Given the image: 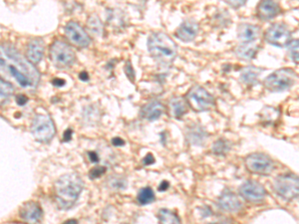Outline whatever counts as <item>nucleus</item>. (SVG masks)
<instances>
[{
    "instance_id": "f3484780",
    "label": "nucleus",
    "mask_w": 299,
    "mask_h": 224,
    "mask_svg": "<svg viewBox=\"0 0 299 224\" xmlns=\"http://www.w3.org/2000/svg\"><path fill=\"white\" fill-rule=\"evenodd\" d=\"M44 42L40 38L32 39L27 48V59L33 64H38L44 55Z\"/></svg>"
},
{
    "instance_id": "e433bc0d",
    "label": "nucleus",
    "mask_w": 299,
    "mask_h": 224,
    "mask_svg": "<svg viewBox=\"0 0 299 224\" xmlns=\"http://www.w3.org/2000/svg\"><path fill=\"white\" fill-rule=\"evenodd\" d=\"M52 84L53 86L55 87H62L65 85V81L63 79H59V78H55L53 81H52Z\"/></svg>"
},
{
    "instance_id": "7ed1b4c3",
    "label": "nucleus",
    "mask_w": 299,
    "mask_h": 224,
    "mask_svg": "<svg viewBox=\"0 0 299 224\" xmlns=\"http://www.w3.org/2000/svg\"><path fill=\"white\" fill-rule=\"evenodd\" d=\"M1 53L11 61L9 64L15 67L19 72L23 73L31 81L34 88L37 87L40 81V74L28 59H25L13 46L9 44L1 46Z\"/></svg>"
},
{
    "instance_id": "ea45409f",
    "label": "nucleus",
    "mask_w": 299,
    "mask_h": 224,
    "mask_svg": "<svg viewBox=\"0 0 299 224\" xmlns=\"http://www.w3.org/2000/svg\"><path fill=\"white\" fill-rule=\"evenodd\" d=\"M168 187H169V182L168 181H162L160 186H159V190L163 191V190H166Z\"/></svg>"
},
{
    "instance_id": "79ce46f5",
    "label": "nucleus",
    "mask_w": 299,
    "mask_h": 224,
    "mask_svg": "<svg viewBox=\"0 0 299 224\" xmlns=\"http://www.w3.org/2000/svg\"><path fill=\"white\" fill-rule=\"evenodd\" d=\"M77 220H74V219H71V220H68L66 222H64L63 224H77Z\"/></svg>"
},
{
    "instance_id": "20e7f679",
    "label": "nucleus",
    "mask_w": 299,
    "mask_h": 224,
    "mask_svg": "<svg viewBox=\"0 0 299 224\" xmlns=\"http://www.w3.org/2000/svg\"><path fill=\"white\" fill-rule=\"evenodd\" d=\"M296 80V74L292 69L283 68L276 70L263 81L265 89L270 92H282L291 88Z\"/></svg>"
},
{
    "instance_id": "f704fd0d",
    "label": "nucleus",
    "mask_w": 299,
    "mask_h": 224,
    "mask_svg": "<svg viewBox=\"0 0 299 224\" xmlns=\"http://www.w3.org/2000/svg\"><path fill=\"white\" fill-rule=\"evenodd\" d=\"M112 144L115 146V147H122V146H124L125 145V141L124 140H122L121 138H114L113 140H112Z\"/></svg>"
},
{
    "instance_id": "0eeeda50",
    "label": "nucleus",
    "mask_w": 299,
    "mask_h": 224,
    "mask_svg": "<svg viewBox=\"0 0 299 224\" xmlns=\"http://www.w3.org/2000/svg\"><path fill=\"white\" fill-rule=\"evenodd\" d=\"M273 189L281 198L291 200L299 195V177L292 173L279 175L273 181Z\"/></svg>"
},
{
    "instance_id": "c756f323",
    "label": "nucleus",
    "mask_w": 299,
    "mask_h": 224,
    "mask_svg": "<svg viewBox=\"0 0 299 224\" xmlns=\"http://www.w3.org/2000/svg\"><path fill=\"white\" fill-rule=\"evenodd\" d=\"M106 172V168L104 166H96L94 168H92L89 172V175H90V178H98L100 177L101 175H103L104 173Z\"/></svg>"
},
{
    "instance_id": "2eb2a0df",
    "label": "nucleus",
    "mask_w": 299,
    "mask_h": 224,
    "mask_svg": "<svg viewBox=\"0 0 299 224\" xmlns=\"http://www.w3.org/2000/svg\"><path fill=\"white\" fill-rule=\"evenodd\" d=\"M165 108L163 104L158 100H153L147 103L141 110V116L145 120L154 122L158 120L164 113Z\"/></svg>"
},
{
    "instance_id": "412c9836",
    "label": "nucleus",
    "mask_w": 299,
    "mask_h": 224,
    "mask_svg": "<svg viewBox=\"0 0 299 224\" xmlns=\"http://www.w3.org/2000/svg\"><path fill=\"white\" fill-rule=\"evenodd\" d=\"M170 105V111H171V115L174 118H182L188 110V103L186 100H184L183 98L180 97H174L170 100L169 102Z\"/></svg>"
},
{
    "instance_id": "f03ea898",
    "label": "nucleus",
    "mask_w": 299,
    "mask_h": 224,
    "mask_svg": "<svg viewBox=\"0 0 299 224\" xmlns=\"http://www.w3.org/2000/svg\"><path fill=\"white\" fill-rule=\"evenodd\" d=\"M148 50L162 66H170L177 57L178 46L165 32H153L148 38Z\"/></svg>"
},
{
    "instance_id": "9b49d317",
    "label": "nucleus",
    "mask_w": 299,
    "mask_h": 224,
    "mask_svg": "<svg viewBox=\"0 0 299 224\" xmlns=\"http://www.w3.org/2000/svg\"><path fill=\"white\" fill-rule=\"evenodd\" d=\"M264 39L271 45L284 47L290 43L291 32L284 24L275 23L265 31Z\"/></svg>"
},
{
    "instance_id": "cd10ccee",
    "label": "nucleus",
    "mask_w": 299,
    "mask_h": 224,
    "mask_svg": "<svg viewBox=\"0 0 299 224\" xmlns=\"http://www.w3.org/2000/svg\"><path fill=\"white\" fill-rule=\"evenodd\" d=\"M87 27L91 32H93L96 35H101L103 32V24L96 15L90 16L87 22Z\"/></svg>"
},
{
    "instance_id": "a878e982",
    "label": "nucleus",
    "mask_w": 299,
    "mask_h": 224,
    "mask_svg": "<svg viewBox=\"0 0 299 224\" xmlns=\"http://www.w3.org/2000/svg\"><path fill=\"white\" fill-rule=\"evenodd\" d=\"M230 148H231V145L228 141L221 139V140H218L217 142H215L212 149L215 154L224 155L230 150Z\"/></svg>"
},
{
    "instance_id": "9d476101",
    "label": "nucleus",
    "mask_w": 299,
    "mask_h": 224,
    "mask_svg": "<svg viewBox=\"0 0 299 224\" xmlns=\"http://www.w3.org/2000/svg\"><path fill=\"white\" fill-rule=\"evenodd\" d=\"M64 33L69 42L78 48H87L91 44L89 34L75 21H69L66 24Z\"/></svg>"
},
{
    "instance_id": "423d86ee",
    "label": "nucleus",
    "mask_w": 299,
    "mask_h": 224,
    "mask_svg": "<svg viewBox=\"0 0 299 224\" xmlns=\"http://www.w3.org/2000/svg\"><path fill=\"white\" fill-rule=\"evenodd\" d=\"M31 133L37 142H50L56 134L55 125L51 117L46 114L35 115L31 125Z\"/></svg>"
},
{
    "instance_id": "a19ab883",
    "label": "nucleus",
    "mask_w": 299,
    "mask_h": 224,
    "mask_svg": "<svg viewBox=\"0 0 299 224\" xmlns=\"http://www.w3.org/2000/svg\"><path fill=\"white\" fill-rule=\"evenodd\" d=\"M79 78L82 80V81H88L89 80V75L87 72H81L80 75H79Z\"/></svg>"
},
{
    "instance_id": "a211bd4d",
    "label": "nucleus",
    "mask_w": 299,
    "mask_h": 224,
    "mask_svg": "<svg viewBox=\"0 0 299 224\" xmlns=\"http://www.w3.org/2000/svg\"><path fill=\"white\" fill-rule=\"evenodd\" d=\"M280 12V6L274 1H262L257 5V16L262 20H270Z\"/></svg>"
},
{
    "instance_id": "f8f14e48",
    "label": "nucleus",
    "mask_w": 299,
    "mask_h": 224,
    "mask_svg": "<svg viewBox=\"0 0 299 224\" xmlns=\"http://www.w3.org/2000/svg\"><path fill=\"white\" fill-rule=\"evenodd\" d=\"M239 194L245 200L252 203L262 202L266 196L265 188L255 180H247L239 187Z\"/></svg>"
},
{
    "instance_id": "6ab92c4d",
    "label": "nucleus",
    "mask_w": 299,
    "mask_h": 224,
    "mask_svg": "<svg viewBox=\"0 0 299 224\" xmlns=\"http://www.w3.org/2000/svg\"><path fill=\"white\" fill-rule=\"evenodd\" d=\"M238 38L241 41V43L249 44L253 43L259 36L260 29L259 27L253 25V24H240L238 27Z\"/></svg>"
},
{
    "instance_id": "4468645a",
    "label": "nucleus",
    "mask_w": 299,
    "mask_h": 224,
    "mask_svg": "<svg viewBox=\"0 0 299 224\" xmlns=\"http://www.w3.org/2000/svg\"><path fill=\"white\" fill-rule=\"evenodd\" d=\"M199 24L194 20L184 21L176 31V36L184 42H192L199 33Z\"/></svg>"
},
{
    "instance_id": "5701e85b",
    "label": "nucleus",
    "mask_w": 299,
    "mask_h": 224,
    "mask_svg": "<svg viewBox=\"0 0 299 224\" xmlns=\"http://www.w3.org/2000/svg\"><path fill=\"white\" fill-rule=\"evenodd\" d=\"M236 55L243 60H251L257 53V46L253 43L244 44L241 43L235 50Z\"/></svg>"
},
{
    "instance_id": "58836bf2",
    "label": "nucleus",
    "mask_w": 299,
    "mask_h": 224,
    "mask_svg": "<svg viewBox=\"0 0 299 224\" xmlns=\"http://www.w3.org/2000/svg\"><path fill=\"white\" fill-rule=\"evenodd\" d=\"M72 130L71 129H68L67 131H65V133H64V138H63V140H64V142H68V141H70L71 140V137H72Z\"/></svg>"
},
{
    "instance_id": "393cba45",
    "label": "nucleus",
    "mask_w": 299,
    "mask_h": 224,
    "mask_svg": "<svg viewBox=\"0 0 299 224\" xmlns=\"http://www.w3.org/2000/svg\"><path fill=\"white\" fill-rule=\"evenodd\" d=\"M137 199L140 204L146 205V204H150L153 201H155L156 195H155L154 190L151 187H143L142 189H140Z\"/></svg>"
},
{
    "instance_id": "1a4fd4ad",
    "label": "nucleus",
    "mask_w": 299,
    "mask_h": 224,
    "mask_svg": "<svg viewBox=\"0 0 299 224\" xmlns=\"http://www.w3.org/2000/svg\"><path fill=\"white\" fill-rule=\"evenodd\" d=\"M244 162L247 170L256 174L267 175L274 169V162L271 157L262 152H254L247 155Z\"/></svg>"
},
{
    "instance_id": "72a5a7b5",
    "label": "nucleus",
    "mask_w": 299,
    "mask_h": 224,
    "mask_svg": "<svg viewBox=\"0 0 299 224\" xmlns=\"http://www.w3.org/2000/svg\"><path fill=\"white\" fill-rule=\"evenodd\" d=\"M143 162H144V164H146V165L152 164V163L155 162V158H154V156H153L151 153H149V154L143 159Z\"/></svg>"
},
{
    "instance_id": "4be33fe9",
    "label": "nucleus",
    "mask_w": 299,
    "mask_h": 224,
    "mask_svg": "<svg viewBox=\"0 0 299 224\" xmlns=\"http://www.w3.org/2000/svg\"><path fill=\"white\" fill-rule=\"evenodd\" d=\"M261 71H262V69H259L254 66L245 67L240 74V80L245 85H249V86L255 85L257 83V80H258V77L260 76Z\"/></svg>"
},
{
    "instance_id": "7c9ffc66",
    "label": "nucleus",
    "mask_w": 299,
    "mask_h": 224,
    "mask_svg": "<svg viewBox=\"0 0 299 224\" xmlns=\"http://www.w3.org/2000/svg\"><path fill=\"white\" fill-rule=\"evenodd\" d=\"M124 70H125V73H126L127 77L131 80V82H134V80H135V72H134V69H133L132 64H131L130 61H127Z\"/></svg>"
},
{
    "instance_id": "c85d7f7f",
    "label": "nucleus",
    "mask_w": 299,
    "mask_h": 224,
    "mask_svg": "<svg viewBox=\"0 0 299 224\" xmlns=\"http://www.w3.org/2000/svg\"><path fill=\"white\" fill-rule=\"evenodd\" d=\"M288 55L293 62L299 64V39L293 40L288 44Z\"/></svg>"
},
{
    "instance_id": "bb28decb",
    "label": "nucleus",
    "mask_w": 299,
    "mask_h": 224,
    "mask_svg": "<svg viewBox=\"0 0 299 224\" xmlns=\"http://www.w3.org/2000/svg\"><path fill=\"white\" fill-rule=\"evenodd\" d=\"M14 93V87L7 81L0 80V94H1V102L8 100Z\"/></svg>"
},
{
    "instance_id": "4c0bfd02",
    "label": "nucleus",
    "mask_w": 299,
    "mask_h": 224,
    "mask_svg": "<svg viewBox=\"0 0 299 224\" xmlns=\"http://www.w3.org/2000/svg\"><path fill=\"white\" fill-rule=\"evenodd\" d=\"M88 154H89L90 160H91L92 162H97V161L99 160V156H98L97 152H95V151H89Z\"/></svg>"
},
{
    "instance_id": "2f4dec72",
    "label": "nucleus",
    "mask_w": 299,
    "mask_h": 224,
    "mask_svg": "<svg viewBox=\"0 0 299 224\" xmlns=\"http://www.w3.org/2000/svg\"><path fill=\"white\" fill-rule=\"evenodd\" d=\"M111 185L114 186V187H116V188H118V187L125 188L126 187V181L123 180V179H121V180L117 179L116 180V178H113V180L111 181Z\"/></svg>"
},
{
    "instance_id": "37998d69",
    "label": "nucleus",
    "mask_w": 299,
    "mask_h": 224,
    "mask_svg": "<svg viewBox=\"0 0 299 224\" xmlns=\"http://www.w3.org/2000/svg\"><path fill=\"white\" fill-rule=\"evenodd\" d=\"M211 224H217V223H211Z\"/></svg>"
},
{
    "instance_id": "39448f33",
    "label": "nucleus",
    "mask_w": 299,
    "mask_h": 224,
    "mask_svg": "<svg viewBox=\"0 0 299 224\" xmlns=\"http://www.w3.org/2000/svg\"><path fill=\"white\" fill-rule=\"evenodd\" d=\"M50 60L56 68L66 69L73 65L76 54L69 44L56 40L50 47Z\"/></svg>"
},
{
    "instance_id": "6e6552de",
    "label": "nucleus",
    "mask_w": 299,
    "mask_h": 224,
    "mask_svg": "<svg viewBox=\"0 0 299 224\" xmlns=\"http://www.w3.org/2000/svg\"><path fill=\"white\" fill-rule=\"evenodd\" d=\"M186 101L189 107L198 113L209 111L215 106V99L212 94L201 86L192 87L187 94Z\"/></svg>"
},
{
    "instance_id": "c9c22d12",
    "label": "nucleus",
    "mask_w": 299,
    "mask_h": 224,
    "mask_svg": "<svg viewBox=\"0 0 299 224\" xmlns=\"http://www.w3.org/2000/svg\"><path fill=\"white\" fill-rule=\"evenodd\" d=\"M226 4L234 7V8H238V7L244 5L245 1H235V2L234 1H226Z\"/></svg>"
},
{
    "instance_id": "aec40b11",
    "label": "nucleus",
    "mask_w": 299,
    "mask_h": 224,
    "mask_svg": "<svg viewBox=\"0 0 299 224\" xmlns=\"http://www.w3.org/2000/svg\"><path fill=\"white\" fill-rule=\"evenodd\" d=\"M188 142L193 146H204L208 139V133L200 125H193L187 132Z\"/></svg>"
},
{
    "instance_id": "b1692460",
    "label": "nucleus",
    "mask_w": 299,
    "mask_h": 224,
    "mask_svg": "<svg viewBox=\"0 0 299 224\" xmlns=\"http://www.w3.org/2000/svg\"><path fill=\"white\" fill-rule=\"evenodd\" d=\"M158 217L161 224H182L179 216L169 209H161Z\"/></svg>"
},
{
    "instance_id": "f257e3e1",
    "label": "nucleus",
    "mask_w": 299,
    "mask_h": 224,
    "mask_svg": "<svg viewBox=\"0 0 299 224\" xmlns=\"http://www.w3.org/2000/svg\"><path fill=\"white\" fill-rule=\"evenodd\" d=\"M84 188V181L77 173L71 172L60 176L54 184V195L60 209H70L77 201Z\"/></svg>"
},
{
    "instance_id": "dca6fc26",
    "label": "nucleus",
    "mask_w": 299,
    "mask_h": 224,
    "mask_svg": "<svg viewBox=\"0 0 299 224\" xmlns=\"http://www.w3.org/2000/svg\"><path fill=\"white\" fill-rule=\"evenodd\" d=\"M219 205L227 212H236L241 209V202L238 197L231 191H224L219 198Z\"/></svg>"
},
{
    "instance_id": "ddd939ff",
    "label": "nucleus",
    "mask_w": 299,
    "mask_h": 224,
    "mask_svg": "<svg viewBox=\"0 0 299 224\" xmlns=\"http://www.w3.org/2000/svg\"><path fill=\"white\" fill-rule=\"evenodd\" d=\"M20 217L27 224H36L38 223L43 215V211L40 205L34 201H28L24 203L20 208Z\"/></svg>"
},
{
    "instance_id": "473e14b6",
    "label": "nucleus",
    "mask_w": 299,
    "mask_h": 224,
    "mask_svg": "<svg viewBox=\"0 0 299 224\" xmlns=\"http://www.w3.org/2000/svg\"><path fill=\"white\" fill-rule=\"evenodd\" d=\"M16 103L19 105V106H24V105H26V103L28 102V98L25 96V95H18L17 97H16Z\"/></svg>"
}]
</instances>
